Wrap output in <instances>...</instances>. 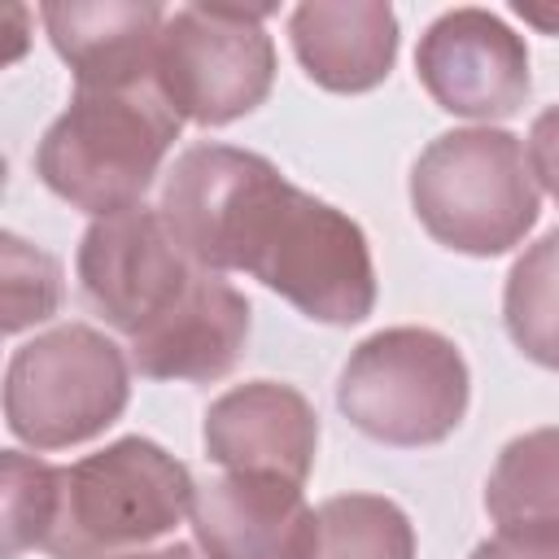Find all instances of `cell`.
<instances>
[{
    "label": "cell",
    "instance_id": "5b68a950",
    "mask_svg": "<svg viewBox=\"0 0 559 559\" xmlns=\"http://www.w3.org/2000/svg\"><path fill=\"white\" fill-rule=\"evenodd\" d=\"M472 402L459 345L432 328H384L358 341L336 380L341 415L371 441L419 450L445 441Z\"/></svg>",
    "mask_w": 559,
    "mask_h": 559
},
{
    "label": "cell",
    "instance_id": "9a60e30c",
    "mask_svg": "<svg viewBox=\"0 0 559 559\" xmlns=\"http://www.w3.org/2000/svg\"><path fill=\"white\" fill-rule=\"evenodd\" d=\"M485 511L498 528H559V428H533L502 445Z\"/></svg>",
    "mask_w": 559,
    "mask_h": 559
},
{
    "label": "cell",
    "instance_id": "5bb4252c",
    "mask_svg": "<svg viewBox=\"0 0 559 559\" xmlns=\"http://www.w3.org/2000/svg\"><path fill=\"white\" fill-rule=\"evenodd\" d=\"M301 70L341 96L371 92L397 61V13L384 0H310L288 17Z\"/></svg>",
    "mask_w": 559,
    "mask_h": 559
},
{
    "label": "cell",
    "instance_id": "277c9868",
    "mask_svg": "<svg viewBox=\"0 0 559 559\" xmlns=\"http://www.w3.org/2000/svg\"><path fill=\"white\" fill-rule=\"evenodd\" d=\"M411 210L454 253L498 258L515 249L542 214L520 135L502 127L441 131L411 166Z\"/></svg>",
    "mask_w": 559,
    "mask_h": 559
},
{
    "label": "cell",
    "instance_id": "d6986e66",
    "mask_svg": "<svg viewBox=\"0 0 559 559\" xmlns=\"http://www.w3.org/2000/svg\"><path fill=\"white\" fill-rule=\"evenodd\" d=\"M57 301H61L57 258L4 231V332L44 323L57 310Z\"/></svg>",
    "mask_w": 559,
    "mask_h": 559
},
{
    "label": "cell",
    "instance_id": "2e32d148",
    "mask_svg": "<svg viewBox=\"0 0 559 559\" xmlns=\"http://www.w3.org/2000/svg\"><path fill=\"white\" fill-rule=\"evenodd\" d=\"M502 319L528 362L559 371V227L515 258L502 288Z\"/></svg>",
    "mask_w": 559,
    "mask_h": 559
},
{
    "label": "cell",
    "instance_id": "3957f363",
    "mask_svg": "<svg viewBox=\"0 0 559 559\" xmlns=\"http://www.w3.org/2000/svg\"><path fill=\"white\" fill-rule=\"evenodd\" d=\"M192 472L148 437H118L105 450L57 467V502L44 533L52 559H135L192 511Z\"/></svg>",
    "mask_w": 559,
    "mask_h": 559
},
{
    "label": "cell",
    "instance_id": "8992f818",
    "mask_svg": "<svg viewBox=\"0 0 559 559\" xmlns=\"http://www.w3.org/2000/svg\"><path fill=\"white\" fill-rule=\"evenodd\" d=\"M131 397V358L87 323H57L17 345L4 367V424L35 450L100 437Z\"/></svg>",
    "mask_w": 559,
    "mask_h": 559
},
{
    "label": "cell",
    "instance_id": "44dd1931",
    "mask_svg": "<svg viewBox=\"0 0 559 559\" xmlns=\"http://www.w3.org/2000/svg\"><path fill=\"white\" fill-rule=\"evenodd\" d=\"M528 166H533V179L559 205V105H550L533 118V127H528Z\"/></svg>",
    "mask_w": 559,
    "mask_h": 559
},
{
    "label": "cell",
    "instance_id": "9c48e42d",
    "mask_svg": "<svg viewBox=\"0 0 559 559\" xmlns=\"http://www.w3.org/2000/svg\"><path fill=\"white\" fill-rule=\"evenodd\" d=\"M415 74L437 109L480 127L524 109L533 92L524 39L489 9L463 4L441 13L415 48Z\"/></svg>",
    "mask_w": 559,
    "mask_h": 559
},
{
    "label": "cell",
    "instance_id": "30bf717a",
    "mask_svg": "<svg viewBox=\"0 0 559 559\" xmlns=\"http://www.w3.org/2000/svg\"><path fill=\"white\" fill-rule=\"evenodd\" d=\"M201 441L205 459L223 472H258L306 485L319 454V415L301 389L249 380L210 402Z\"/></svg>",
    "mask_w": 559,
    "mask_h": 559
},
{
    "label": "cell",
    "instance_id": "7c38bea8",
    "mask_svg": "<svg viewBox=\"0 0 559 559\" xmlns=\"http://www.w3.org/2000/svg\"><path fill=\"white\" fill-rule=\"evenodd\" d=\"M74 87H135L157 79L166 9L153 0H48L39 9Z\"/></svg>",
    "mask_w": 559,
    "mask_h": 559
},
{
    "label": "cell",
    "instance_id": "4fadbf2b",
    "mask_svg": "<svg viewBox=\"0 0 559 559\" xmlns=\"http://www.w3.org/2000/svg\"><path fill=\"white\" fill-rule=\"evenodd\" d=\"M249 297L223 280L218 271H205L192 297L148 336L127 345V358L148 380H188L210 384L223 380L249 341Z\"/></svg>",
    "mask_w": 559,
    "mask_h": 559
},
{
    "label": "cell",
    "instance_id": "8fae6325",
    "mask_svg": "<svg viewBox=\"0 0 559 559\" xmlns=\"http://www.w3.org/2000/svg\"><path fill=\"white\" fill-rule=\"evenodd\" d=\"M188 515L205 559H310L314 546V511L284 476L223 472L197 485Z\"/></svg>",
    "mask_w": 559,
    "mask_h": 559
},
{
    "label": "cell",
    "instance_id": "7a4b0ae2",
    "mask_svg": "<svg viewBox=\"0 0 559 559\" xmlns=\"http://www.w3.org/2000/svg\"><path fill=\"white\" fill-rule=\"evenodd\" d=\"M183 118L157 79L135 87H74L35 148V175L66 205L109 218L144 205Z\"/></svg>",
    "mask_w": 559,
    "mask_h": 559
},
{
    "label": "cell",
    "instance_id": "603a6c76",
    "mask_svg": "<svg viewBox=\"0 0 559 559\" xmlns=\"http://www.w3.org/2000/svg\"><path fill=\"white\" fill-rule=\"evenodd\" d=\"M135 559H197V550L183 546V542H170V546H153V550L135 555Z\"/></svg>",
    "mask_w": 559,
    "mask_h": 559
},
{
    "label": "cell",
    "instance_id": "7402d4cb",
    "mask_svg": "<svg viewBox=\"0 0 559 559\" xmlns=\"http://www.w3.org/2000/svg\"><path fill=\"white\" fill-rule=\"evenodd\" d=\"M515 13L524 17V22H533V26H542L546 35H559V9H546V4H515Z\"/></svg>",
    "mask_w": 559,
    "mask_h": 559
},
{
    "label": "cell",
    "instance_id": "6da1fadb",
    "mask_svg": "<svg viewBox=\"0 0 559 559\" xmlns=\"http://www.w3.org/2000/svg\"><path fill=\"white\" fill-rule=\"evenodd\" d=\"M162 218L210 271H245L314 323L349 328L376 310V266L362 227L288 183L262 153L192 144L162 188Z\"/></svg>",
    "mask_w": 559,
    "mask_h": 559
},
{
    "label": "cell",
    "instance_id": "ffe728a7",
    "mask_svg": "<svg viewBox=\"0 0 559 559\" xmlns=\"http://www.w3.org/2000/svg\"><path fill=\"white\" fill-rule=\"evenodd\" d=\"M472 559H559V528H498Z\"/></svg>",
    "mask_w": 559,
    "mask_h": 559
},
{
    "label": "cell",
    "instance_id": "ba28073f",
    "mask_svg": "<svg viewBox=\"0 0 559 559\" xmlns=\"http://www.w3.org/2000/svg\"><path fill=\"white\" fill-rule=\"evenodd\" d=\"M83 301L131 341L162 328L201 284V266L166 227L162 210L135 205L109 218H92L74 253Z\"/></svg>",
    "mask_w": 559,
    "mask_h": 559
},
{
    "label": "cell",
    "instance_id": "52a82bcc",
    "mask_svg": "<svg viewBox=\"0 0 559 559\" xmlns=\"http://www.w3.org/2000/svg\"><path fill=\"white\" fill-rule=\"evenodd\" d=\"M266 13L262 4H183L166 13L157 87L183 122L227 127L271 96L275 44L262 26Z\"/></svg>",
    "mask_w": 559,
    "mask_h": 559
},
{
    "label": "cell",
    "instance_id": "ac0fdd59",
    "mask_svg": "<svg viewBox=\"0 0 559 559\" xmlns=\"http://www.w3.org/2000/svg\"><path fill=\"white\" fill-rule=\"evenodd\" d=\"M0 472H4V559H17L31 546H44L48 520H52V502H57V463L31 459L22 450H4L0 454Z\"/></svg>",
    "mask_w": 559,
    "mask_h": 559
},
{
    "label": "cell",
    "instance_id": "e0dca14e",
    "mask_svg": "<svg viewBox=\"0 0 559 559\" xmlns=\"http://www.w3.org/2000/svg\"><path fill=\"white\" fill-rule=\"evenodd\" d=\"M310 559H415L411 515L380 493H336L314 511Z\"/></svg>",
    "mask_w": 559,
    "mask_h": 559
}]
</instances>
